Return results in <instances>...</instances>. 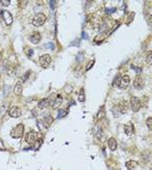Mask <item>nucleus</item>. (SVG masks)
<instances>
[{"label":"nucleus","instance_id":"1","mask_svg":"<svg viewBox=\"0 0 152 170\" xmlns=\"http://www.w3.org/2000/svg\"><path fill=\"white\" fill-rule=\"evenodd\" d=\"M23 132H25V126L22 124H18L11 130L10 136L13 139H20L23 136Z\"/></svg>","mask_w":152,"mask_h":170},{"label":"nucleus","instance_id":"2","mask_svg":"<svg viewBox=\"0 0 152 170\" xmlns=\"http://www.w3.org/2000/svg\"><path fill=\"white\" fill-rule=\"evenodd\" d=\"M56 98V95L55 94H52V95H50L49 97L47 98H43L42 100L39 101V103H38V106H39V108H44V107H49V106H52L53 105V102L54 100H55Z\"/></svg>","mask_w":152,"mask_h":170},{"label":"nucleus","instance_id":"3","mask_svg":"<svg viewBox=\"0 0 152 170\" xmlns=\"http://www.w3.org/2000/svg\"><path fill=\"white\" fill-rule=\"evenodd\" d=\"M46 20H47L46 14L40 12V13H37L35 15V17L33 18L32 23H33V25H34V27H42V25L46 22Z\"/></svg>","mask_w":152,"mask_h":170},{"label":"nucleus","instance_id":"4","mask_svg":"<svg viewBox=\"0 0 152 170\" xmlns=\"http://www.w3.org/2000/svg\"><path fill=\"white\" fill-rule=\"evenodd\" d=\"M130 104H131L132 110H133V112H139L140 108L142 107L141 101H140V99L138 97H136V96H132L131 100H130Z\"/></svg>","mask_w":152,"mask_h":170},{"label":"nucleus","instance_id":"5","mask_svg":"<svg viewBox=\"0 0 152 170\" xmlns=\"http://www.w3.org/2000/svg\"><path fill=\"white\" fill-rule=\"evenodd\" d=\"M38 141V133L37 132H28V133L25 135V142L30 145H34L35 142Z\"/></svg>","mask_w":152,"mask_h":170},{"label":"nucleus","instance_id":"6","mask_svg":"<svg viewBox=\"0 0 152 170\" xmlns=\"http://www.w3.org/2000/svg\"><path fill=\"white\" fill-rule=\"evenodd\" d=\"M130 76H128V75H124L122 78L120 79V81H119V83H118V86H119V88H121V89H127L128 88V86H129V84H130Z\"/></svg>","mask_w":152,"mask_h":170},{"label":"nucleus","instance_id":"7","mask_svg":"<svg viewBox=\"0 0 152 170\" xmlns=\"http://www.w3.org/2000/svg\"><path fill=\"white\" fill-rule=\"evenodd\" d=\"M144 85H145V81H144V79L140 76V75H138V76L134 79V82H133V86H134V88L138 89V90H141V89L144 87Z\"/></svg>","mask_w":152,"mask_h":170},{"label":"nucleus","instance_id":"8","mask_svg":"<svg viewBox=\"0 0 152 170\" xmlns=\"http://www.w3.org/2000/svg\"><path fill=\"white\" fill-rule=\"evenodd\" d=\"M51 61H52V59L49 54H45V55L40 57V64H41V66L44 68L49 67V65L51 64Z\"/></svg>","mask_w":152,"mask_h":170},{"label":"nucleus","instance_id":"9","mask_svg":"<svg viewBox=\"0 0 152 170\" xmlns=\"http://www.w3.org/2000/svg\"><path fill=\"white\" fill-rule=\"evenodd\" d=\"M2 17H3V19L4 21H5V24L6 25H11L12 24V22H13V17H12V15H11V13L9 12V11H7V10H2Z\"/></svg>","mask_w":152,"mask_h":170},{"label":"nucleus","instance_id":"10","mask_svg":"<svg viewBox=\"0 0 152 170\" xmlns=\"http://www.w3.org/2000/svg\"><path fill=\"white\" fill-rule=\"evenodd\" d=\"M8 115H10L11 117H14V119H16V117H20V115H21L20 107H18V106H16V105L11 106L10 109L8 110Z\"/></svg>","mask_w":152,"mask_h":170},{"label":"nucleus","instance_id":"11","mask_svg":"<svg viewBox=\"0 0 152 170\" xmlns=\"http://www.w3.org/2000/svg\"><path fill=\"white\" fill-rule=\"evenodd\" d=\"M42 39V35L40 32H34L32 35H30V41L33 42V44H39L40 41Z\"/></svg>","mask_w":152,"mask_h":170},{"label":"nucleus","instance_id":"12","mask_svg":"<svg viewBox=\"0 0 152 170\" xmlns=\"http://www.w3.org/2000/svg\"><path fill=\"white\" fill-rule=\"evenodd\" d=\"M53 117H52L51 115H49V113H47L46 115L44 117V119H43V122H44V126L46 128H49L50 126L52 125V122H53Z\"/></svg>","mask_w":152,"mask_h":170},{"label":"nucleus","instance_id":"13","mask_svg":"<svg viewBox=\"0 0 152 170\" xmlns=\"http://www.w3.org/2000/svg\"><path fill=\"white\" fill-rule=\"evenodd\" d=\"M118 108L121 113H126L128 112V102L126 100H122L118 105Z\"/></svg>","mask_w":152,"mask_h":170},{"label":"nucleus","instance_id":"14","mask_svg":"<svg viewBox=\"0 0 152 170\" xmlns=\"http://www.w3.org/2000/svg\"><path fill=\"white\" fill-rule=\"evenodd\" d=\"M108 145H109V148H110L111 151H115L118 147V143H117V141H116L115 138H110V139H109Z\"/></svg>","mask_w":152,"mask_h":170},{"label":"nucleus","instance_id":"15","mask_svg":"<svg viewBox=\"0 0 152 170\" xmlns=\"http://www.w3.org/2000/svg\"><path fill=\"white\" fill-rule=\"evenodd\" d=\"M104 117H106V108L103 105L96 113V120H101L103 119H104Z\"/></svg>","mask_w":152,"mask_h":170},{"label":"nucleus","instance_id":"16","mask_svg":"<svg viewBox=\"0 0 152 170\" xmlns=\"http://www.w3.org/2000/svg\"><path fill=\"white\" fill-rule=\"evenodd\" d=\"M62 101H63L62 95H61V94H57L55 100H54V102H53V105H52V107H53V108H57L58 106H60V104L62 103Z\"/></svg>","mask_w":152,"mask_h":170},{"label":"nucleus","instance_id":"17","mask_svg":"<svg viewBox=\"0 0 152 170\" xmlns=\"http://www.w3.org/2000/svg\"><path fill=\"white\" fill-rule=\"evenodd\" d=\"M21 93H22V84H21L20 82H18V83L15 85V87H14V94H15L16 96H20L21 95Z\"/></svg>","mask_w":152,"mask_h":170},{"label":"nucleus","instance_id":"18","mask_svg":"<svg viewBox=\"0 0 152 170\" xmlns=\"http://www.w3.org/2000/svg\"><path fill=\"white\" fill-rule=\"evenodd\" d=\"M124 131L127 135H132L133 132H134V127H133L132 124H128L124 126Z\"/></svg>","mask_w":152,"mask_h":170},{"label":"nucleus","instance_id":"19","mask_svg":"<svg viewBox=\"0 0 152 170\" xmlns=\"http://www.w3.org/2000/svg\"><path fill=\"white\" fill-rule=\"evenodd\" d=\"M137 162H135V161H129V162H127L126 163V167H127V169L128 170H134L135 168L137 167Z\"/></svg>","mask_w":152,"mask_h":170},{"label":"nucleus","instance_id":"20","mask_svg":"<svg viewBox=\"0 0 152 170\" xmlns=\"http://www.w3.org/2000/svg\"><path fill=\"white\" fill-rule=\"evenodd\" d=\"M78 101L79 102H84L85 101V93H84V88H81L78 93Z\"/></svg>","mask_w":152,"mask_h":170},{"label":"nucleus","instance_id":"21","mask_svg":"<svg viewBox=\"0 0 152 170\" xmlns=\"http://www.w3.org/2000/svg\"><path fill=\"white\" fill-rule=\"evenodd\" d=\"M94 136H96V138L97 140H101V137H103V130H101V128H97V131H96V133H94Z\"/></svg>","mask_w":152,"mask_h":170},{"label":"nucleus","instance_id":"22","mask_svg":"<svg viewBox=\"0 0 152 170\" xmlns=\"http://www.w3.org/2000/svg\"><path fill=\"white\" fill-rule=\"evenodd\" d=\"M146 63L148 64V65H151V63H152V52H151V51L147 52V56H146Z\"/></svg>","mask_w":152,"mask_h":170},{"label":"nucleus","instance_id":"23","mask_svg":"<svg viewBox=\"0 0 152 170\" xmlns=\"http://www.w3.org/2000/svg\"><path fill=\"white\" fill-rule=\"evenodd\" d=\"M58 113H59V115H58V119H61V117H66V115L68 113V110L67 109H60Z\"/></svg>","mask_w":152,"mask_h":170},{"label":"nucleus","instance_id":"24","mask_svg":"<svg viewBox=\"0 0 152 170\" xmlns=\"http://www.w3.org/2000/svg\"><path fill=\"white\" fill-rule=\"evenodd\" d=\"M94 62H96V61H94V60H90L89 62H88V64H87V66H86V68H85V70L88 71V70L91 69L92 66L94 65Z\"/></svg>","mask_w":152,"mask_h":170},{"label":"nucleus","instance_id":"25","mask_svg":"<svg viewBox=\"0 0 152 170\" xmlns=\"http://www.w3.org/2000/svg\"><path fill=\"white\" fill-rule=\"evenodd\" d=\"M146 125H147V128H148V129L151 131V129H152V119H151V117H148V119H147Z\"/></svg>","mask_w":152,"mask_h":170},{"label":"nucleus","instance_id":"26","mask_svg":"<svg viewBox=\"0 0 152 170\" xmlns=\"http://www.w3.org/2000/svg\"><path fill=\"white\" fill-rule=\"evenodd\" d=\"M27 50H25V55H27L28 57H32L33 54H34V51H33V49H28V48H25Z\"/></svg>","mask_w":152,"mask_h":170},{"label":"nucleus","instance_id":"27","mask_svg":"<svg viewBox=\"0 0 152 170\" xmlns=\"http://www.w3.org/2000/svg\"><path fill=\"white\" fill-rule=\"evenodd\" d=\"M0 4L3 6H8L9 4H10V1H9V0H1V1H0Z\"/></svg>","mask_w":152,"mask_h":170},{"label":"nucleus","instance_id":"28","mask_svg":"<svg viewBox=\"0 0 152 170\" xmlns=\"http://www.w3.org/2000/svg\"><path fill=\"white\" fill-rule=\"evenodd\" d=\"M45 47H46V48H50V49H52V50H54V49H55V46H54V44H53V42H49V44H47Z\"/></svg>","mask_w":152,"mask_h":170},{"label":"nucleus","instance_id":"29","mask_svg":"<svg viewBox=\"0 0 152 170\" xmlns=\"http://www.w3.org/2000/svg\"><path fill=\"white\" fill-rule=\"evenodd\" d=\"M82 57H83V53H80L79 55L77 56V61H79V62L80 61H82V59H83Z\"/></svg>","mask_w":152,"mask_h":170},{"label":"nucleus","instance_id":"30","mask_svg":"<svg viewBox=\"0 0 152 170\" xmlns=\"http://www.w3.org/2000/svg\"><path fill=\"white\" fill-rule=\"evenodd\" d=\"M50 5H51V8H52V9H54V7H55V1L51 0V1H50Z\"/></svg>","mask_w":152,"mask_h":170},{"label":"nucleus","instance_id":"31","mask_svg":"<svg viewBox=\"0 0 152 170\" xmlns=\"http://www.w3.org/2000/svg\"><path fill=\"white\" fill-rule=\"evenodd\" d=\"M2 60V53H1V51H0V61Z\"/></svg>","mask_w":152,"mask_h":170}]
</instances>
